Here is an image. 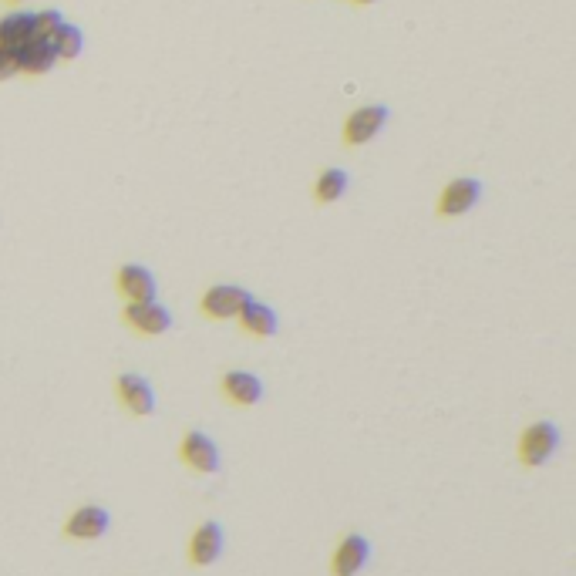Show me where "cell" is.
I'll list each match as a JSON object with an SVG mask.
<instances>
[{"label": "cell", "mask_w": 576, "mask_h": 576, "mask_svg": "<svg viewBox=\"0 0 576 576\" xmlns=\"http://www.w3.org/2000/svg\"><path fill=\"white\" fill-rule=\"evenodd\" d=\"M556 448H560V428L553 422H536L519 438V459H522V465L540 469L553 459Z\"/></svg>", "instance_id": "1"}, {"label": "cell", "mask_w": 576, "mask_h": 576, "mask_svg": "<svg viewBox=\"0 0 576 576\" xmlns=\"http://www.w3.org/2000/svg\"><path fill=\"white\" fill-rule=\"evenodd\" d=\"M253 297H249L247 287H236V283H216L210 287L206 294H202V314L212 320H229V317H239V310L249 304Z\"/></svg>", "instance_id": "2"}, {"label": "cell", "mask_w": 576, "mask_h": 576, "mask_svg": "<svg viewBox=\"0 0 576 576\" xmlns=\"http://www.w3.org/2000/svg\"><path fill=\"white\" fill-rule=\"evenodd\" d=\"M179 455H182V462H186L189 469L200 472V475H212V472H220V465H223L220 445H216L206 432H189V435L182 438Z\"/></svg>", "instance_id": "3"}, {"label": "cell", "mask_w": 576, "mask_h": 576, "mask_svg": "<svg viewBox=\"0 0 576 576\" xmlns=\"http://www.w3.org/2000/svg\"><path fill=\"white\" fill-rule=\"evenodd\" d=\"M388 118H391L388 105L357 108V112H351L347 122H344V142H347V145H367L377 132L388 125Z\"/></svg>", "instance_id": "4"}, {"label": "cell", "mask_w": 576, "mask_h": 576, "mask_svg": "<svg viewBox=\"0 0 576 576\" xmlns=\"http://www.w3.org/2000/svg\"><path fill=\"white\" fill-rule=\"evenodd\" d=\"M125 324L135 334L145 337H159L165 330H172V310L162 307L159 300H145V304H129L125 307Z\"/></svg>", "instance_id": "5"}, {"label": "cell", "mask_w": 576, "mask_h": 576, "mask_svg": "<svg viewBox=\"0 0 576 576\" xmlns=\"http://www.w3.org/2000/svg\"><path fill=\"white\" fill-rule=\"evenodd\" d=\"M118 294L125 297L129 304H145V300H155L159 294V283H155V273L142 263H125L118 267Z\"/></svg>", "instance_id": "6"}, {"label": "cell", "mask_w": 576, "mask_h": 576, "mask_svg": "<svg viewBox=\"0 0 576 576\" xmlns=\"http://www.w3.org/2000/svg\"><path fill=\"white\" fill-rule=\"evenodd\" d=\"M483 200V182L479 179H452L445 189H442V196H438V212L442 216H462V212H469L475 202Z\"/></svg>", "instance_id": "7"}, {"label": "cell", "mask_w": 576, "mask_h": 576, "mask_svg": "<svg viewBox=\"0 0 576 576\" xmlns=\"http://www.w3.org/2000/svg\"><path fill=\"white\" fill-rule=\"evenodd\" d=\"M371 560V542L361 536V532H351L344 536L341 546L334 550V560H330V570L334 576H357Z\"/></svg>", "instance_id": "8"}, {"label": "cell", "mask_w": 576, "mask_h": 576, "mask_svg": "<svg viewBox=\"0 0 576 576\" xmlns=\"http://www.w3.org/2000/svg\"><path fill=\"white\" fill-rule=\"evenodd\" d=\"M112 530V516L105 506H82L71 513V519L64 522V532L71 540H102Z\"/></svg>", "instance_id": "9"}, {"label": "cell", "mask_w": 576, "mask_h": 576, "mask_svg": "<svg viewBox=\"0 0 576 576\" xmlns=\"http://www.w3.org/2000/svg\"><path fill=\"white\" fill-rule=\"evenodd\" d=\"M14 61H17V74H47V71L58 64V54H54V44L47 37H31L24 47L14 51Z\"/></svg>", "instance_id": "10"}, {"label": "cell", "mask_w": 576, "mask_h": 576, "mask_svg": "<svg viewBox=\"0 0 576 576\" xmlns=\"http://www.w3.org/2000/svg\"><path fill=\"white\" fill-rule=\"evenodd\" d=\"M226 550V532L220 522H202L189 540V560L196 566H212Z\"/></svg>", "instance_id": "11"}, {"label": "cell", "mask_w": 576, "mask_h": 576, "mask_svg": "<svg viewBox=\"0 0 576 576\" xmlns=\"http://www.w3.org/2000/svg\"><path fill=\"white\" fill-rule=\"evenodd\" d=\"M115 391L132 415H142V418H145V415L155 412V391L142 375H118Z\"/></svg>", "instance_id": "12"}, {"label": "cell", "mask_w": 576, "mask_h": 576, "mask_svg": "<svg viewBox=\"0 0 576 576\" xmlns=\"http://www.w3.org/2000/svg\"><path fill=\"white\" fill-rule=\"evenodd\" d=\"M223 395L233 405H257L263 398V381H259L253 371H226L223 377Z\"/></svg>", "instance_id": "13"}, {"label": "cell", "mask_w": 576, "mask_h": 576, "mask_svg": "<svg viewBox=\"0 0 576 576\" xmlns=\"http://www.w3.org/2000/svg\"><path fill=\"white\" fill-rule=\"evenodd\" d=\"M239 324L247 334L253 337H273L277 330H280V317H277V310L270 304H259V300H249L243 310H239Z\"/></svg>", "instance_id": "14"}, {"label": "cell", "mask_w": 576, "mask_h": 576, "mask_svg": "<svg viewBox=\"0 0 576 576\" xmlns=\"http://www.w3.org/2000/svg\"><path fill=\"white\" fill-rule=\"evenodd\" d=\"M34 37V14L27 11H11L0 17V47L17 51Z\"/></svg>", "instance_id": "15"}, {"label": "cell", "mask_w": 576, "mask_h": 576, "mask_svg": "<svg viewBox=\"0 0 576 576\" xmlns=\"http://www.w3.org/2000/svg\"><path fill=\"white\" fill-rule=\"evenodd\" d=\"M51 44H54V54H58V61H74V58H82V51H84V34H82V27H74V24H61L58 27V34L51 37Z\"/></svg>", "instance_id": "16"}, {"label": "cell", "mask_w": 576, "mask_h": 576, "mask_svg": "<svg viewBox=\"0 0 576 576\" xmlns=\"http://www.w3.org/2000/svg\"><path fill=\"white\" fill-rule=\"evenodd\" d=\"M347 192V172L344 169H324L320 179L314 182V196L317 202H337Z\"/></svg>", "instance_id": "17"}, {"label": "cell", "mask_w": 576, "mask_h": 576, "mask_svg": "<svg viewBox=\"0 0 576 576\" xmlns=\"http://www.w3.org/2000/svg\"><path fill=\"white\" fill-rule=\"evenodd\" d=\"M64 24V17H61V11H41L34 14V37H51L58 34V27Z\"/></svg>", "instance_id": "18"}, {"label": "cell", "mask_w": 576, "mask_h": 576, "mask_svg": "<svg viewBox=\"0 0 576 576\" xmlns=\"http://www.w3.org/2000/svg\"><path fill=\"white\" fill-rule=\"evenodd\" d=\"M17 74V61H14V51L0 47V82H11Z\"/></svg>", "instance_id": "19"}, {"label": "cell", "mask_w": 576, "mask_h": 576, "mask_svg": "<svg viewBox=\"0 0 576 576\" xmlns=\"http://www.w3.org/2000/svg\"><path fill=\"white\" fill-rule=\"evenodd\" d=\"M354 4H375V0H354Z\"/></svg>", "instance_id": "20"}, {"label": "cell", "mask_w": 576, "mask_h": 576, "mask_svg": "<svg viewBox=\"0 0 576 576\" xmlns=\"http://www.w3.org/2000/svg\"><path fill=\"white\" fill-rule=\"evenodd\" d=\"M7 4H24V0H7Z\"/></svg>", "instance_id": "21"}]
</instances>
